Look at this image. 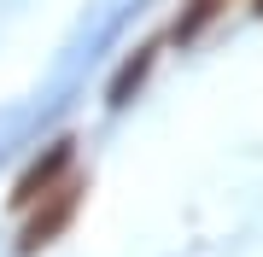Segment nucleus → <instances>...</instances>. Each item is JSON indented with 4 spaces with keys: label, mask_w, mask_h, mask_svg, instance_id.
<instances>
[{
    "label": "nucleus",
    "mask_w": 263,
    "mask_h": 257,
    "mask_svg": "<svg viewBox=\"0 0 263 257\" xmlns=\"http://www.w3.org/2000/svg\"><path fill=\"white\" fill-rule=\"evenodd\" d=\"M70 170H76V134H59L47 152H41V158L29 164L18 181H12L6 205H12V210H29L35 199H47V193H59V187H65V175H70Z\"/></svg>",
    "instance_id": "obj_1"
},
{
    "label": "nucleus",
    "mask_w": 263,
    "mask_h": 257,
    "mask_svg": "<svg viewBox=\"0 0 263 257\" xmlns=\"http://www.w3.org/2000/svg\"><path fill=\"white\" fill-rule=\"evenodd\" d=\"M76 205H82V181H65L59 193H47V199H35V205H29V222L18 228V257H35V251H47L53 240H59V234L70 228Z\"/></svg>",
    "instance_id": "obj_2"
},
{
    "label": "nucleus",
    "mask_w": 263,
    "mask_h": 257,
    "mask_svg": "<svg viewBox=\"0 0 263 257\" xmlns=\"http://www.w3.org/2000/svg\"><path fill=\"white\" fill-rule=\"evenodd\" d=\"M152 58H158V41H146V47H135L129 58H123V70L111 76V88H105V100H111V105H129L135 94H141V82H146Z\"/></svg>",
    "instance_id": "obj_3"
},
{
    "label": "nucleus",
    "mask_w": 263,
    "mask_h": 257,
    "mask_svg": "<svg viewBox=\"0 0 263 257\" xmlns=\"http://www.w3.org/2000/svg\"><path fill=\"white\" fill-rule=\"evenodd\" d=\"M222 6H228V0H187L170 35H176V41H199V29H211V24H216V12H222Z\"/></svg>",
    "instance_id": "obj_4"
},
{
    "label": "nucleus",
    "mask_w": 263,
    "mask_h": 257,
    "mask_svg": "<svg viewBox=\"0 0 263 257\" xmlns=\"http://www.w3.org/2000/svg\"><path fill=\"white\" fill-rule=\"evenodd\" d=\"M252 12H257V18H263V0H252Z\"/></svg>",
    "instance_id": "obj_5"
}]
</instances>
